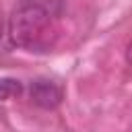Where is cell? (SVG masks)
I'll list each match as a JSON object with an SVG mask.
<instances>
[{"instance_id":"7a4b0ae2","label":"cell","mask_w":132,"mask_h":132,"mask_svg":"<svg viewBox=\"0 0 132 132\" xmlns=\"http://www.w3.org/2000/svg\"><path fill=\"white\" fill-rule=\"evenodd\" d=\"M31 101L41 109H54L62 101V89L50 78H35L29 87Z\"/></svg>"},{"instance_id":"3957f363","label":"cell","mask_w":132,"mask_h":132,"mask_svg":"<svg viewBox=\"0 0 132 132\" xmlns=\"http://www.w3.org/2000/svg\"><path fill=\"white\" fill-rule=\"evenodd\" d=\"M21 93H23L21 80L10 78V76L0 78V99H10V97H16V95H21Z\"/></svg>"},{"instance_id":"6da1fadb","label":"cell","mask_w":132,"mask_h":132,"mask_svg":"<svg viewBox=\"0 0 132 132\" xmlns=\"http://www.w3.org/2000/svg\"><path fill=\"white\" fill-rule=\"evenodd\" d=\"M50 27V14L39 4H25L16 8L8 21V37L10 43L25 50H35L45 37Z\"/></svg>"}]
</instances>
